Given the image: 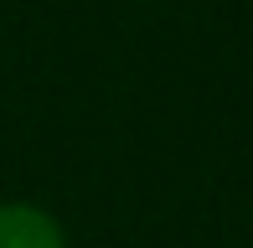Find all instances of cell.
<instances>
[{
    "mask_svg": "<svg viewBox=\"0 0 253 248\" xmlns=\"http://www.w3.org/2000/svg\"><path fill=\"white\" fill-rule=\"evenodd\" d=\"M0 248H73L67 228L37 202H0Z\"/></svg>",
    "mask_w": 253,
    "mask_h": 248,
    "instance_id": "6da1fadb",
    "label": "cell"
}]
</instances>
